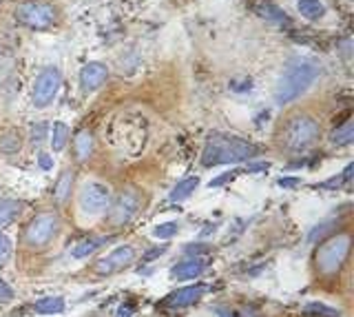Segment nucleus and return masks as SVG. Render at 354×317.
Returning a JSON list of instances; mask_svg holds the SVG:
<instances>
[{
	"instance_id": "aec40b11",
	"label": "nucleus",
	"mask_w": 354,
	"mask_h": 317,
	"mask_svg": "<svg viewBox=\"0 0 354 317\" xmlns=\"http://www.w3.org/2000/svg\"><path fill=\"white\" fill-rule=\"evenodd\" d=\"M33 311L40 313V315H53V313H62L64 311V300L60 295H55V298H42L33 304Z\"/></svg>"
},
{
	"instance_id": "39448f33",
	"label": "nucleus",
	"mask_w": 354,
	"mask_h": 317,
	"mask_svg": "<svg viewBox=\"0 0 354 317\" xmlns=\"http://www.w3.org/2000/svg\"><path fill=\"white\" fill-rule=\"evenodd\" d=\"M60 84H62V75L55 67H47L38 73L36 82H33V91H31V100L36 109H44L49 107L55 96L60 91Z\"/></svg>"
},
{
	"instance_id": "5701e85b",
	"label": "nucleus",
	"mask_w": 354,
	"mask_h": 317,
	"mask_svg": "<svg viewBox=\"0 0 354 317\" xmlns=\"http://www.w3.org/2000/svg\"><path fill=\"white\" fill-rule=\"evenodd\" d=\"M66 140H69V129H66L64 123H55L51 129V147L53 151H62Z\"/></svg>"
},
{
	"instance_id": "2f4dec72",
	"label": "nucleus",
	"mask_w": 354,
	"mask_h": 317,
	"mask_svg": "<svg viewBox=\"0 0 354 317\" xmlns=\"http://www.w3.org/2000/svg\"><path fill=\"white\" fill-rule=\"evenodd\" d=\"M166 251V246H160V248H155V251H151V253H147V260H153V257H158V255H162Z\"/></svg>"
},
{
	"instance_id": "9d476101",
	"label": "nucleus",
	"mask_w": 354,
	"mask_h": 317,
	"mask_svg": "<svg viewBox=\"0 0 354 317\" xmlns=\"http://www.w3.org/2000/svg\"><path fill=\"white\" fill-rule=\"evenodd\" d=\"M133 260H136V251H133V246H129V244L115 246L111 253H106L104 257H100L95 262V273L97 275H113V273L129 266Z\"/></svg>"
},
{
	"instance_id": "423d86ee",
	"label": "nucleus",
	"mask_w": 354,
	"mask_h": 317,
	"mask_svg": "<svg viewBox=\"0 0 354 317\" xmlns=\"http://www.w3.org/2000/svg\"><path fill=\"white\" fill-rule=\"evenodd\" d=\"M58 228H60L58 215L42 213L29 222L27 231H25V242L31 248H42V246H47L55 235H58Z\"/></svg>"
},
{
	"instance_id": "cd10ccee",
	"label": "nucleus",
	"mask_w": 354,
	"mask_h": 317,
	"mask_svg": "<svg viewBox=\"0 0 354 317\" xmlns=\"http://www.w3.org/2000/svg\"><path fill=\"white\" fill-rule=\"evenodd\" d=\"M11 298H14V291H11V287L5 280H0V302L11 300Z\"/></svg>"
},
{
	"instance_id": "393cba45",
	"label": "nucleus",
	"mask_w": 354,
	"mask_h": 317,
	"mask_svg": "<svg viewBox=\"0 0 354 317\" xmlns=\"http://www.w3.org/2000/svg\"><path fill=\"white\" fill-rule=\"evenodd\" d=\"M9 255H11V239L5 233H0V266L9 260Z\"/></svg>"
},
{
	"instance_id": "7c9ffc66",
	"label": "nucleus",
	"mask_w": 354,
	"mask_h": 317,
	"mask_svg": "<svg viewBox=\"0 0 354 317\" xmlns=\"http://www.w3.org/2000/svg\"><path fill=\"white\" fill-rule=\"evenodd\" d=\"M295 184H299V180H290V178H281L279 180V187H295Z\"/></svg>"
},
{
	"instance_id": "6ab92c4d",
	"label": "nucleus",
	"mask_w": 354,
	"mask_h": 317,
	"mask_svg": "<svg viewBox=\"0 0 354 317\" xmlns=\"http://www.w3.org/2000/svg\"><path fill=\"white\" fill-rule=\"evenodd\" d=\"M199 187V178L197 176H188V178H184V180H180L173 187V191H171V200H186L188 195H191L195 189Z\"/></svg>"
},
{
	"instance_id": "c756f323",
	"label": "nucleus",
	"mask_w": 354,
	"mask_h": 317,
	"mask_svg": "<svg viewBox=\"0 0 354 317\" xmlns=\"http://www.w3.org/2000/svg\"><path fill=\"white\" fill-rule=\"evenodd\" d=\"M51 165H53V162H51V158L47 156V153H40V167H42L44 171H49Z\"/></svg>"
},
{
	"instance_id": "ddd939ff",
	"label": "nucleus",
	"mask_w": 354,
	"mask_h": 317,
	"mask_svg": "<svg viewBox=\"0 0 354 317\" xmlns=\"http://www.w3.org/2000/svg\"><path fill=\"white\" fill-rule=\"evenodd\" d=\"M204 291H206V287H202V284H197V287H186V289L171 293L164 302L169 306H188V304L199 302V298L204 295Z\"/></svg>"
},
{
	"instance_id": "4468645a",
	"label": "nucleus",
	"mask_w": 354,
	"mask_h": 317,
	"mask_svg": "<svg viewBox=\"0 0 354 317\" xmlns=\"http://www.w3.org/2000/svg\"><path fill=\"white\" fill-rule=\"evenodd\" d=\"M93 147H95V142H93V134H91V131H80V134H77L75 140H73L75 158L80 160V162H86L88 160V156L93 153Z\"/></svg>"
},
{
	"instance_id": "7ed1b4c3",
	"label": "nucleus",
	"mask_w": 354,
	"mask_h": 317,
	"mask_svg": "<svg viewBox=\"0 0 354 317\" xmlns=\"http://www.w3.org/2000/svg\"><path fill=\"white\" fill-rule=\"evenodd\" d=\"M321 136L319 123L313 116H295L283 125L281 134H279V142L286 151H306L308 147H313L315 142Z\"/></svg>"
},
{
	"instance_id": "4be33fe9",
	"label": "nucleus",
	"mask_w": 354,
	"mask_h": 317,
	"mask_svg": "<svg viewBox=\"0 0 354 317\" xmlns=\"http://www.w3.org/2000/svg\"><path fill=\"white\" fill-rule=\"evenodd\" d=\"M304 313L310 317H341V313L337 309H330V306L321 304V302H310L304 306Z\"/></svg>"
},
{
	"instance_id": "dca6fc26",
	"label": "nucleus",
	"mask_w": 354,
	"mask_h": 317,
	"mask_svg": "<svg viewBox=\"0 0 354 317\" xmlns=\"http://www.w3.org/2000/svg\"><path fill=\"white\" fill-rule=\"evenodd\" d=\"M109 242L106 237H88V239H82V242H77L73 248H71V257L75 260H82L86 255H91L93 251H97L100 246H104Z\"/></svg>"
},
{
	"instance_id": "412c9836",
	"label": "nucleus",
	"mask_w": 354,
	"mask_h": 317,
	"mask_svg": "<svg viewBox=\"0 0 354 317\" xmlns=\"http://www.w3.org/2000/svg\"><path fill=\"white\" fill-rule=\"evenodd\" d=\"M332 145H352L354 142V123L352 120H348V123L339 125L335 131H332Z\"/></svg>"
},
{
	"instance_id": "f3484780",
	"label": "nucleus",
	"mask_w": 354,
	"mask_h": 317,
	"mask_svg": "<svg viewBox=\"0 0 354 317\" xmlns=\"http://www.w3.org/2000/svg\"><path fill=\"white\" fill-rule=\"evenodd\" d=\"M299 14L308 20H319L326 16V5L321 0H299L297 3Z\"/></svg>"
},
{
	"instance_id": "20e7f679",
	"label": "nucleus",
	"mask_w": 354,
	"mask_h": 317,
	"mask_svg": "<svg viewBox=\"0 0 354 317\" xmlns=\"http://www.w3.org/2000/svg\"><path fill=\"white\" fill-rule=\"evenodd\" d=\"M348 253H350V237L346 233L332 235L328 242H324L317 248L315 264L319 273H324V275H335L346 264Z\"/></svg>"
},
{
	"instance_id": "a211bd4d",
	"label": "nucleus",
	"mask_w": 354,
	"mask_h": 317,
	"mask_svg": "<svg viewBox=\"0 0 354 317\" xmlns=\"http://www.w3.org/2000/svg\"><path fill=\"white\" fill-rule=\"evenodd\" d=\"M22 211V202L18 200H0V228L9 226Z\"/></svg>"
},
{
	"instance_id": "b1692460",
	"label": "nucleus",
	"mask_w": 354,
	"mask_h": 317,
	"mask_svg": "<svg viewBox=\"0 0 354 317\" xmlns=\"http://www.w3.org/2000/svg\"><path fill=\"white\" fill-rule=\"evenodd\" d=\"M177 231H180V226H177V222H162L153 228V235L155 237H160V239H169L173 237Z\"/></svg>"
},
{
	"instance_id": "2eb2a0df",
	"label": "nucleus",
	"mask_w": 354,
	"mask_h": 317,
	"mask_svg": "<svg viewBox=\"0 0 354 317\" xmlns=\"http://www.w3.org/2000/svg\"><path fill=\"white\" fill-rule=\"evenodd\" d=\"M73 178H75V173L71 169H66V171H62V176L58 178V182H55L53 198L58 204H64L66 200H69L71 189H73Z\"/></svg>"
},
{
	"instance_id": "0eeeda50",
	"label": "nucleus",
	"mask_w": 354,
	"mask_h": 317,
	"mask_svg": "<svg viewBox=\"0 0 354 317\" xmlns=\"http://www.w3.org/2000/svg\"><path fill=\"white\" fill-rule=\"evenodd\" d=\"M55 9L49 3H40V0H29L22 3L16 9V18L22 25H27L31 29H47L55 23Z\"/></svg>"
},
{
	"instance_id": "6e6552de",
	"label": "nucleus",
	"mask_w": 354,
	"mask_h": 317,
	"mask_svg": "<svg viewBox=\"0 0 354 317\" xmlns=\"http://www.w3.org/2000/svg\"><path fill=\"white\" fill-rule=\"evenodd\" d=\"M111 204V189L106 184L91 180L86 182L80 191V211L84 215H100L109 209Z\"/></svg>"
},
{
	"instance_id": "f8f14e48",
	"label": "nucleus",
	"mask_w": 354,
	"mask_h": 317,
	"mask_svg": "<svg viewBox=\"0 0 354 317\" xmlns=\"http://www.w3.org/2000/svg\"><path fill=\"white\" fill-rule=\"evenodd\" d=\"M206 269V260L202 257H188L184 262H180L173 271H171V275L175 280H195L197 275H202V271Z\"/></svg>"
},
{
	"instance_id": "9b49d317",
	"label": "nucleus",
	"mask_w": 354,
	"mask_h": 317,
	"mask_svg": "<svg viewBox=\"0 0 354 317\" xmlns=\"http://www.w3.org/2000/svg\"><path fill=\"white\" fill-rule=\"evenodd\" d=\"M106 78H109V69L104 67L102 62H88L80 71V87L86 93L95 91L106 82Z\"/></svg>"
},
{
	"instance_id": "1a4fd4ad",
	"label": "nucleus",
	"mask_w": 354,
	"mask_h": 317,
	"mask_svg": "<svg viewBox=\"0 0 354 317\" xmlns=\"http://www.w3.org/2000/svg\"><path fill=\"white\" fill-rule=\"evenodd\" d=\"M138 209H140V195L136 191H122L115 198V202L111 204L109 220L115 226H124L136 217Z\"/></svg>"
},
{
	"instance_id": "f03ea898",
	"label": "nucleus",
	"mask_w": 354,
	"mask_h": 317,
	"mask_svg": "<svg viewBox=\"0 0 354 317\" xmlns=\"http://www.w3.org/2000/svg\"><path fill=\"white\" fill-rule=\"evenodd\" d=\"M259 156V147L252 142L228 136V134H213L206 140V147L202 153V165L215 167V165H237L243 160H252Z\"/></svg>"
},
{
	"instance_id": "c85d7f7f",
	"label": "nucleus",
	"mask_w": 354,
	"mask_h": 317,
	"mask_svg": "<svg viewBox=\"0 0 354 317\" xmlns=\"http://www.w3.org/2000/svg\"><path fill=\"white\" fill-rule=\"evenodd\" d=\"M44 131H47V127H44V123L36 125L33 127V142H40L44 138Z\"/></svg>"
},
{
	"instance_id": "f257e3e1",
	"label": "nucleus",
	"mask_w": 354,
	"mask_h": 317,
	"mask_svg": "<svg viewBox=\"0 0 354 317\" xmlns=\"http://www.w3.org/2000/svg\"><path fill=\"white\" fill-rule=\"evenodd\" d=\"M321 75V64L313 58L297 56L286 62V67L274 87V102L288 105L306 93Z\"/></svg>"
},
{
	"instance_id": "bb28decb",
	"label": "nucleus",
	"mask_w": 354,
	"mask_h": 317,
	"mask_svg": "<svg viewBox=\"0 0 354 317\" xmlns=\"http://www.w3.org/2000/svg\"><path fill=\"white\" fill-rule=\"evenodd\" d=\"M239 173H243V171H228V173H224V176H219V178H215V180H210L208 182V187L213 189V187H221V184H226V182H232L235 180Z\"/></svg>"
},
{
	"instance_id": "a878e982",
	"label": "nucleus",
	"mask_w": 354,
	"mask_h": 317,
	"mask_svg": "<svg viewBox=\"0 0 354 317\" xmlns=\"http://www.w3.org/2000/svg\"><path fill=\"white\" fill-rule=\"evenodd\" d=\"M337 226V222H326V224H321V226H317L313 233H310V242H317V239H321V237H326L328 233H330V228H335Z\"/></svg>"
}]
</instances>
